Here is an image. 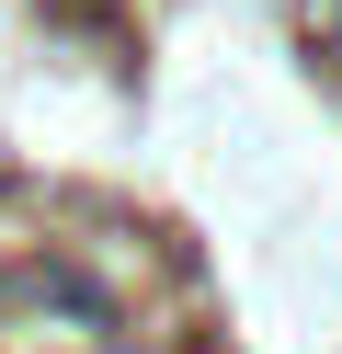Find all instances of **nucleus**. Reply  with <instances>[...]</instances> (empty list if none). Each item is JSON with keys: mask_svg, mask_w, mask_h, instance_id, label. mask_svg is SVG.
Returning <instances> with one entry per match:
<instances>
[{"mask_svg": "<svg viewBox=\"0 0 342 354\" xmlns=\"http://www.w3.org/2000/svg\"><path fill=\"white\" fill-rule=\"evenodd\" d=\"M80 12H91V0H80Z\"/></svg>", "mask_w": 342, "mask_h": 354, "instance_id": "1", "label": "nucleus"}]
</instances>
